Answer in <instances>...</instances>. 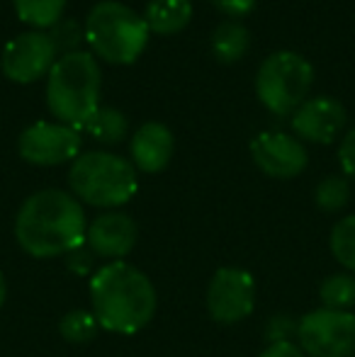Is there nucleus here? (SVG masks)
Listing matches in <instances>:
<instances>
[{
	"label": "nucleus",
	"instance_id": "obj_1",
	"mask_svg": "<svg viewBox=\"0 0 355 357\" xmlns=\"http://www.w3.org/2000/svg\"><path fill=\"white\" fill-rule=\"evenodd\" d=\"M86 231L81 202L63 190L29 195L15 219V238L32 258H56L81 248Z\"/></svg>",
	"mask_w": 355,
	"mask_h": 357
},
{
	"label": "nucleus",
	"instance_id": "obj_2",
	"mask_svg": "<svg viewBox=\"0 0 355 357\" xmlns=\"http://www.w3.org/2000/svg\"><path fill=\"white\" fill-rule=\"evenodd\" d=\"M90 301L100 328L119 335H134L146 328L158 306L151 280L122 260L95 270L90 278Z\"/></svg>",
	"mask_w": 355,
	"mask_h": 357
},
{
	"label": "nucleus",
	"instance_id": "obj_3",
	"mask_svg": "<svg viewBox=\"0 0 355 357\" xmlns=\"http://www.w3.org/2000/svg\"><path fill=\"white\" fill-rule=\"evenodd\" d=\"M100 90L103 73L98 59L81 49L66 52L47 75L49 112L61 124L81 132L100 109Z\"/></svg>",
	"mask_w": 355,
	"mask_h": 357
},
{
	"label": "nucleus",
	"instance_id": "obj_4",
	"mask_svg": "<svg viewBox=\"0 0 355 357\" xmlns=\"http://www.w3.org/2000/svg\"><path fill=\"white\" fill-rule=\"evenodd\" d=\"M68 185L78 202L100 209L122 207L139 190L134 163L107 151H88L78 155L68 170Z\"/></svg>",
	"mask_w": 355,
	"mask_h": 357
},
{
	"label": "nucleus",
	"instance_id": "obj_5",
	"mask_svg": "<svg viewBox=\"0 0 355 357\" xmlns=\"http://www.w3.org/2000/svg\"><path fill=\"white\" fill-rule=\"evenodd\" d=\"M83 34L93 49V56L127 66L144 54L151 32L144 15L117 0H103L88 13Z\"/></svg>",
	"mask_w": 355,
	"mask_h": 357
},
{
	"label": "nucleus",
	"instance_id": "obj_6",
	"mask_svg": "<svg viewBox=\"0 0 355 357\" xmlns=\"http://www.w3.org/2000/svg\"><path fill=\"white\" fill-rule=\"evenodd\" d=\"M314 85V66L294 52H275L256 75L258 100L275 114L294 112Z\"/></svg>",
	"mask_w": 355,
	"mask_h": 357
},
{
	"label": "nucleus",
	"instance_id": "obj_7",
	"mask_svg": "<svg viewBox=\"0 0 355 357\" xmlns=\"http://www.w3.org/2000/svg\"><path fill=\"white\" fill-rule=\"evenodd\" d=\"M297 340L309 357H351L355 353V316L333 309L309 311L297 324Z\"/></svg>",
	"mask_w": 355,
	"mask_h": 357
},
{
	"label": "nucleus",
	"instance_id": "obj_8",
	"mask_svg": "<svg viewBox=\"0 0 355 357\" xmlns=\"http://www.w3.org/2000/svg\"><path fill=\"white\" fill-rule=\"evenodd\" d=\"M207 309L217 324H239L256 309V280L248 270L219 268L207 287Z\"/></svg>",
	"mask_w": 355,
	"mask_h": 357
},
{
	"label": "nucleus",
	"instance_id": "obj_9",
	"mask_svg": "<svg viewBox=\"0 0 355 357\" xmlns=\"http://www.w3.org/2000/svg\"><path fill=\"white\" fill-rule=\"evenodd\" d=\"M56 54L59 47L52 34L42 29H29L5 44L0 66L13 83H34L42 75H49L56 63Z\"/></svg>",
	"mask_w": 355,
	"mask_h": 357
},
{
	"label": "nucleus",
	"instance_id": "obj_10",
	"mask_svg": "<svg viewBox=\"0 0 355 357\" xmlns=\"http://www.w3.org/2000/svg\"><path fill=\"white\" fill-rule=\"evenodd\" d=\"M81 132L61 122H37L17 139L22 160L32 165H61L81 155Z\"/></svg>",
	"mask_w": 355,
	"mask_h": 357
},
{
	"label": "nucleus",
	"instance_id": "obj_11",
	"mask_svg": "<svg viewBox=\"0 0 355 357\" xmlns=\"http://www.w3.org/2000/svg\"><path fill=\"white\" fill-rule=\"evenodd\" d=\"M251 155L256 165L270 178H297L309 163V153L299 139L282 132H263L251 142Z\"/></svg>",
	"mask_w": 355,
	"mask_h": 357
},
{
	"label": "nucleus",
	"instance_id": "obj_12",
	"mask_svg": "<svg viewBox=\"0 0 355 357\" xmlns=\"http://www.w3.org/2000/svg\"><path fill=\"white\" fill-rule=\"evenodd\" d=\"M346 127V107L333 98L304 100L292 112V132L312 144H331Z\"/></svg>",
	"mask_w": 355,
	"mask_h": 357
},
{
	"label": "nucleus",
	"instance_id": "obj_13",
	"mask_svg": "<svg viewBox=\"0 0 355 357\" xmlns=\"http://www.w3.org/2000/svg\"><path fill=\"white\" fill-rule=\"evenodd\" d=\"M139 226L137 221L124 212L100 214L86 231V243L100 258L119 260L129 255L137 245Z\"/></svg>",
	"mask_w": 355,
	"mask_h": 357
},
{
	"label": "nucleus",
	"instance_id": "obj_14",
	"mask_svg": "<svg viewBox=\"0 0 355 357\" xmlns=\"http://www.w3.org/2000/svg\"><path fill=\"white\" fill-rule=\"evenodd\" d=\"M176 139L173 132L161 122H146L132 137V160L134 168L144 173H161L173 158Z\"/></svg>",
	"mask_w": 355,
	"mask_h": 357
},
{
	"label": "nucleus",
	"instance_id": "obj_15",
	"mask_svg": "<svg viewBox=\"0 0 355 357\" xmlns=\"http://www.w3.org/2000/svg\"><path fill=\"white\" fill-rule=\"evenodd\" d=\"M144 20L149 24V32L178 34L192 20V3L190 0H149Z\"/></svg>",
	"mask_w": 355,
	"mask_h": 357
},
{
	"label": "nucleus",
	"instance_id": "obj_16",
	"mask_svg": "<svg viewBox=\"0 0 355 357\" xmlns=\"http://www.w3.org/2000/svg\"><path fill=\"white\" fill-rule=\"evenodd\" d=\"M209 44H212V54L217 61L236 63L246 56L248 47H251V34L241 22L229 20V22H222L214 27Z\"/></svg>",
	"mask_w": 355,
	"mask_h": 357
},
{
	"label": "nucleus",
	"instance_id": "obj_17",
	"mask_svg": "<svg viewBox=\"0 0 355 357\" xmlns=\"http://www.w3.org/2000/svg\"><path fill=\"white\" fill-rule=\"evenodd\" d=\"M13 5L24 24L34 29H47L59 24L66 0H13Z\"/></svg>",
	"mask_w": 355,
	"mask_h": 357
},
{
	"label": "nucleus",
	"instance_id": "obj_18",
	"mask_svg": "<svg viewBox=\"0 0 355 357\" xmlns=\"http://www.w3.org/2000/svg\"><path fill=\"white\" fill-rule=\"evenodd\" d=\"M127 129H129L127 117L114 107H100L95 112V117L86 124V132H90V137L105 146L119 144L127 137Z\"/></svg>",
	"mask_w": 355,
	"mask_h": 357
},
{
	"label": "nucleus",
	"instance_id": "obj_19",
	"mask_svg": "<svg viewBox=\"0 0 355 357\" xmlns=\"http://www.w3.org/2000/svg\"><path fill=\"white\" fill-rule=\"evenodd\" d=\"M319 299L324 309L351 311L355 306V278L353 275H331L319 287Z\"/></svg>",
	"mask_w": 355,
	"mask_h": 357
},
{
	"label": "nucleus",
	"instance_id": "obj_20",
	"mask_svg": "<svg viewBox=\"0 0 355 357\" xmlns=\"http://www.w3.org/2000/svg\"><path fill=\"white\" fill-rule=\"evenodd\" d=\"M98 328H100V324H98V319H95V314L93 311H83V309L68 311L61 319V324H59V331H61L63 338L76 345L90 343V340L98 335Z\"/></svg>",
	"mask_w": 355,
	"mask_h": 357
},
{
	"label": "nucleus",
	"instance_id": "obj_21",
	"mask_svg": "<svg viewBox=\"0 0 355 357\" xmlns=\"http://www.w3.org/2000/svg\"><path fill=\"white\" fill-rule=\"evenodd\" d=\"M351 199V185L341 175H328L322 183L317 185V192H314V202L322 212H341L343 207Z\"/></svg>",
	"mask_w": 355,
	"mask_h": 357
},
{
	"label": "nucleus",
	"instance_id": "obj_22",
	"mask_svg": "<svg viewBox=\"0 0 355 357\" xmlns=\"http://www.w3.org/2000/svg\"><path fill=\"white\" fill-rule=\"evenodd\" d=\"M331 253L343 268L353 270L355 273V214L341 219L336 226L331 229Z\"/></svg>",
	"mask_w": 355,
	"mask_h": 357
},
{
	"label": "nucleus",
	"instance_id": "obj_23",
	"mask_svg": "<svg viewBox=\"0 0 355 357\" xmlns=\"http://www.w3.org/2000/svg\"><path fill=\"white\" fill-rule=\"evenodd\" d=\"M93 250L86 248V245H81V248L71 250V253H66V268L71 270L73 275H78V278H86V275L93 273Z\"/></svg>",
	"mask_w": 355,
	"mask_h": 357
},
{
	"label": "nucleus",
	"instance_id": "obj_24",
	"mask_svg": "<svg viewBox=\"0 0 355 357\" xmlns=\"http://www.w3.org/2000/svg\"><path fill=\"white\" fill-rule=\"evenodd\" d=\"M338 163L348 178H355V127L343 137L341 146H338Z\"/></svg>",
	"mask_w": 355,
	"mask_h": 357
},
{
	"label": "nucleus",
	"instance_id": "obj_25",
	"mask_svg": "<svg viewBox=\"0 0 355 357\" xmlns=\"http://www.w3.org/2000/svg\"><path fill=\"white\" fill-rule=\"evenodd\" d=\"M292 333H297V326H294L285 314L275 316V319L268 324V331H266L270 343H282V340H289V335Z\"/></svg>",
	"mask_w": 355,
	"mask_h": 357
},
{
	"label": "nucleus",
	"instance_id": "obj_26",
	"mask_svg": "<svg viewBox=\"0 0 355 357\" xmlns=\"http://www.w3.org/2000/svg\"><path fill=\"white\" fill-rule=\"evenodd\" d=\"M217 10H222L224 15H232V17H243L256 8L258 0H209Z\"/></svg>",
	"mask_w": 355,
	"mask_h": 357
},
{
	"label": "nucleus",
	"instance_id": "obj_27",
	"mask_svg": "<svg viewBox=\"0 0 355 357\" xmlns=\"http://www.w3.org/2000/svg\"><path fill=\"white\" fill-rule=\"evenodd\" d=\"M258 357H307V355L292 340H282V343H270Z\"/></svg>",
	"mask_w": 355,
	"mask_h": 357
},
{
	"label": "nucleus",
	"instance_id": "obj_28",
	"mask_svg": "<svg viewBox=\"0 0 355 357\" xmlns=\"http://www.w3.org/2000/svg\"><path fill=\"white\" fill-rule=\"evenodd\" d=\"M5 296H8V284H5V278H3V273H0V309H3V304H5Z\"/></svg>",
	"mask_w": 355,
	"mask_h": 357
}]
</instances>
